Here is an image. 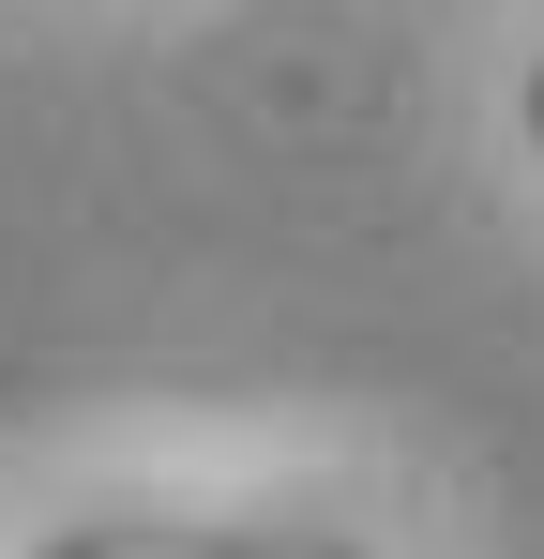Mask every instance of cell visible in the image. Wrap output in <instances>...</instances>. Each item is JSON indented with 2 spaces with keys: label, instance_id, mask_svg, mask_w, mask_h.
<instances>
[{
  "label": "cell",
  "instance_id": "obj_1",
  "mask_svg": "<svg viewBox=\"0 0 544 559\" xmlns=\"http://www.w3.org/2000/svg\"><path fill=\"white\" fill-rule=\"evenodd\" d=\"M31 559H363L348 530H272V514H76Z\"/></svg>",
  "mask_w": 544,
  "mask_h": 559
},
{
  "label": "cell",
  "instance_id": "obj_2",
  "mask_svg": "<svg viewBox=\"0 0 544 559\" xmlns=\"http://www.w3.org/2000/svg\"><path fill=\"white\" fill-rule=\"evenodd\" d=\"M515 106H530V152H544V61H530V92H515Z\"/></svg>",
  "mask_w": 544,
  "mask_h": 559
}]
</instances>
